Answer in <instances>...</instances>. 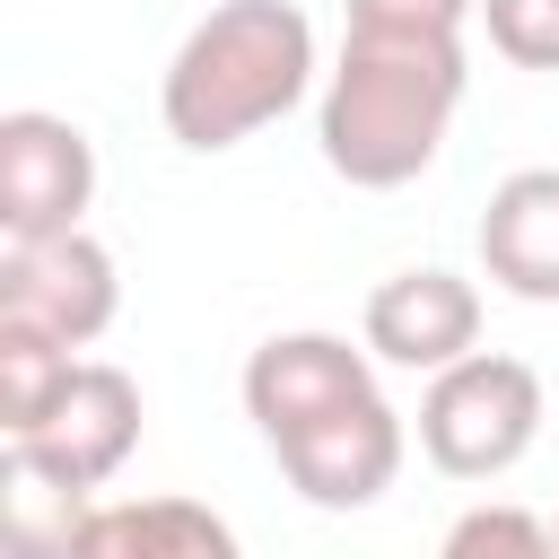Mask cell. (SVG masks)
Segmentation results:
<instances>
[{
  "mask_svg": "<svg viewBox=\"0 0 559 559\" xmlns=\"http://www.w3.org/2000/svg\"><path fill=\"white\" fill-rule=\"evenodd\" d=\"M472 61L463 35H341V61L314 105V148L358 192H402L437 166L454 114H463Z\"/></svg>",
  "mask_w": 559,
  "mask_h": 559,
  "instance_id": "1",
  "label": "cell"
},
{
  "mask_svg": "<svg viewBox=\"0 0 559 559\" xmlns=\"http://www.w3.org/2000/svg\"><path fill=\"white\" fill-rule=\"evenodd\" d=\"M314 87V26L297 0H218L166 61L157 79V114L166 140L218 157L253 131H271L288 105H306Z\"/></svg>",
  "mask_w": 559,
  "mask_h": 559,
  "instance_id": "2",
  "label": "cell"
},
{
  "mask_svg": "<svg viewBox=\"0 0 559 559\" xmlns=\"http://www.w3.org/2000/svg\"><path fill=\"white\" fill-rule=\"evenodd\" d=\"M542 437V376L507 349H472L419 393V454L445 480H498Z\"/></svg>",
  "mask_w": 559,
  "mask_h": 559,
  "instance_id": "3",
  "label": "cell"
},
{
  "mask_svg": "<svg viewBox=\"0 0 559 559\" xmlns=\"http://www.w3.org/2000/svg\"><path fill=\"white\" fill-rule=\"evenodd\" d=\"M96 201V140L70 114H0V236L9 245H52L79 236Z\"/></svg>",
  "mask_w": 559,
  "mask_h": 559,
  "instance_id": "4",
  "label": "cell"
},
{
  "mask_svg": "<svg viewBox=\"0 0 559 559\" xmlns=\"http://www.w3.org/2000/svg\"><path fill=\"white\" fill-rule=\"evenodd\" d=\"M114 314H122V280H114V253L87 227L0 253V323H26L61 349H87V341L114 332Z\"/></svg>",
  "mask_w": 559,
  "mask_h": 559,
  "instance_id": "5",
  "label": "cell"
},
{
  "mask_svg": "<svg viewBox=\"0 0 559 559\" xmlns=\"http://www.w3.org/2000/svg\"><path fill=\"white\" fill-rule=\"evenodd\" d=\"M271 454H280V472H288V489H297L306 507H323V515H358V507H376V498L402 480L411 428H402V411L376 393V402H349V411H332V419L280 437Z\"/></svg>",
  "mask_w": 559,
  "mask_h": 559,
  "instance_id": "6",
  "label": "cell"
},
{
  "mask_svg": "<svg viewBox=\"0 0 559 559\" xmlns=\"http://www.w3.org/2000/svg\"><path fill=\"white\" fill-rule=\"evenodd\" d=\"M349 402H376V358L349 349L341 332H271L245 358V419L262 428V445H280Z\"/></svg>",
  "mask_w": 559,
  "mask_h": 559,
  "instance_id": "7",
  "label": "cell"
},
{
  "mask_svg": "<svg viewBox=\"0 0 559 559\" xmlns=\"http://www.w3.org/2000/svg\"><path fill=\"white\" fill-rule=\"evenodd\" d=\"M131 445H140V384L122 367H105V358H79V376L61 384V402L26 437H9V454L61 472L70 489H105L131 463Z\"/></svg>",
  "mask_w": 559,
  "mask_h": 559,
  "instance_id": "8",
  "label": "cell"
},
{
  "mask_svg": "<svg viewBox=\"0 0 559 559\" xmlns=\"http://www.w3.org/2000/svg\"><path fill=\"white\" fill-rule=\"evenodd\" d=\"M480 349V288L445 262L393 271L367 288V358L411 367V376H445Z\"/></svg>",
  "mask_w": 559,
  "mask_h": 559,
  "instance_id": "9",
  "label": "cell"
},
{
  "mask_svg": "<svg viewBox=\"0 0 559 559\" xmlns=\"http://www.w3.org/2000/svg\"><path fill=\"white\" fill-rule=\"evenodd\" d=\"M480 271L524 306H559V166H515L489 192Z\"/></svg>",
  "mask_w": 559,
  "mask_h": 559,
  "instance_id": "10",
  "label": "cell"
},
{
  "mask_svg": "<svg viewBox=\"0 0 559 559\" xmlns=\"http://www.w3.org/2000/svg\"><path fill=\"white\" fill-rule=\"evenodd\" d=\"M70 559H245V542L201 498H122L87 515Z\"/></svg>",
  "mask_w": 559,
  "mask_h": 559,
  "instance_id": "11",
  "label": "cell"
},
{
  "mask_svg": "<svg viewBox=\"0 0 559 559\" xmlns=\"http://www.w3.org/2000/svg\"><path fill=\"white\" fill-rule=\"evenodd\" d=\"M87 515H96V498L70 489L61 472H44L26 454L0 463V550L9 559H70L79 533H87Z\"/></svg>",
  "mask_w": 559,
  "mask_h": 559,
  "instance_id": "12",
  "label": "cell"
},
{
  "mask_svg": "<svg viewBox=\"0 0 559 559\" xmlns=\"http://www.w3.org/2000/svg\"><path fill=\"white\" fill-rule=\"evenodd\" d=\"M70 376H79V349H61V341H44L26 323H0V428L9 437H26L61 402Z\"/></svg>",
  "mask_w": 559,
  "mask_h": 559,
  "instance_id": "13",
  "label": "cell"
},
{
  "mask_svg": "<svg viewBox=\"0 0 559 559\" xmlns=\"http://www.w3.org/2000/svg\"><path fill=\"white\" fill-rule=\"evenodd\" d=\"M437 559H559V542L533 507H463Z\"/></svg>",
  "mask_w": 559,
  "mask_h": 559,
  "instance_id": "14",
  "label": "cell"
},
{
  "mask_svg": "<svg viewBox=\"0 0 559 559\" xmlns=\"http://www.w3.org/2000/svg\"><path fill=\"white\" fill-rule=\"evenodd\" d=\"M489 52L515 70H559V0H480Z\"/></svg>",
  "mask_w": 559,
  "mask_h": 559,
  "instance_id": "15",
  "label": "cell"
},
{
  "mask_svg": "<svg viewBox=\"0 0 559 559\" xmlns=\"http://www.w3.org/2000/svg\"><path fill=\"white\" fill-rule=\"evenodd\" d=\"M341 9L367 35H463L480 17V0H341Z\"/></svg>",
  "mask_w": 559,
  "mask_h": 559,
  "instance_id": "16",
  "label": "cell"
},
{
  "mask_svg": "<svg viewBox=\"0 0 559 559\" xmlns=\"http://www.w3.org/2000/svg\"><path fill=\"white\" fill-rule=\"evenodd\" d=\"M550 542H559V515H550Z\"/></svg>",
  "mask_w": 559,
  "mask_h": 559,
  "instance_id": "17",
  "label": "cell"
}]
</instances>
